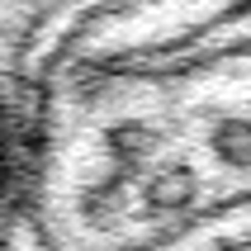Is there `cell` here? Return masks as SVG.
<instances>
[{"label": "cell", "instance_id": "6da1fadb", "mask_svg": "<svg viewBox=\"0 0 251 251\" xmlns=\"http://www.w3.org/2000/svg\"><path fill=\"white\" fill-rule=\"evenodd\" d=\"M0 138L24 242H251V0H0Z\"/></svg>", "mask_w": 251, "mask_h": 251}]
</instances>
